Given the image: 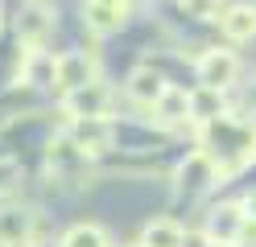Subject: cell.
<instances>
[{"label": "cell", "mask_w": 256, "mask_h": 247, "mask_svg": "<svg viewBox=\"0 0 256 247\" xmlns=\"http://www.w3.org/2000/svg\"><path fill=\"white\" fill-rule=\"evenodd\" d=\"M219 115H223V99H219L215 87H202V91L190 95V120L211 124V120H219Z\"/></svg>", "instance_id": "11"}, {"label": "cell", "mask_w": 256, "mask_h": 247, "mask_svg": "<svg viewBox=\"0 0 256 247\" xmlns=\"http://www.w3.org/2000/svg\"><path fill=\"white\" fill-rule=\"evenodd\" d=\"M240 227H244V214H240L236 206H219V210H211V223H206V235H211V239H236L240 235Z\"/></svg>", "instance_id": "12"}, {"label": "cell", "mask_w": 256, "mask_h": 247, "mask_svg": "<svg viewBox=\"0 0 256 247\" xmlns=\"http://www.w3.org/2000/svg\"><path fill=\"white\" fill-rule=\"evenodd\" d=\"M50 25H54V16H50L46 4H38V0L21 4V12H17V37H21L25 45H42L46 33H50Z\"/></svg>", "instance_id": "5"}, {"label": "cell", "mask_w": 256, "mask_h": 247, "mask_svg": "<svg viewBox=\"0 0 256 247\" xmlns=\"http://www.w3.org/2000/svg\"><path fill=\"white\" fill-rule=\"evenodd\" d=\"M145 247H182V227L170 219H157L145 231Z\"/></svg>", "instance_id": "14"}, {"label": "cell", "mask_w": 256, "mask_h": 247, "mask_svg": "<svg viewBox=\"0 0 256 247\" xmlns=\"http://www.w3.org/2000/svg\"><path fill=\"white\" fill-rule=\"evenodd\" d=\"M62 247H108L104 239V231H95V227H74L66 239H62Z\"/></svg>", "instance_id": "15"}, {"label": "cell", "mask_w": 256, "mask_h": 247, "mask_svg": "<svg viewBox=\"0 0 256 247\" xmlns=\"http://www.w3.org/2000/svg\"><path fill=\"white\" fill-rule=\"evenodd\" d=\"M153 111H157V120H166V124H182V120H190V95L178 91V87H166V95L153 103Z\"/></svg>", "instance_id": "10"}, {"label": "cell", "mask_w": 256, "mask_h": 247, "mask_svg": "<svg viewBox=\"0 0 256 247\" xmlns=\"http://www.w3.org/2000/svg\"><path fill=\"white\" fill-rule=\"evenodd\" d=\"M128 95H132L136 103H145V107H153L157 99L166 95V78L157 74V70H136L132 78H128Z\"/></svg>", "instance_id": "9"}, {"label": "cell", "mask_w": 256, "mask_h": 247, "mask_svg": "<svg viewBox=\"0 0 256 247\" xmlns=\"http://www.w3.org/2000/svg\"><path fill=\"white\" fill-rule=\"evenodd\" d=\"M248 214H252V219H256V194H248V206H244Z\"/></svg>", "instance_id": "17"}, {"label": "cell", "mask_w": 256, "mask_h": 247, "mask_svg": "<svg viewBox=\"0 0 256 247\" xmlns=\"http://www.w3.org/2000/svg\"><path fill=\"white\" fill-rule=\"evenodd\" d=\"M211 247H232V243H211Z\"/></svg>", "instance_id": "18"}, {"label": "cell", "mask_w": 256, "mask_h": 247, "mask_svg": "<svg viewBox=\"0 0 256 247\" xmlns=\"http://www.w3.org/2000/svg\"><path fill=\"white\" fill-rule=\"evenodd\" d=\"M219 29L228 33L232 41H248L252 33H256V8H252V4H232V8H223V12H219Z\"/></svg>", "instance_id": "8"}, {"label": "cell", "mask_w": 256, "mask_h": 247, "mask_svg": "<svg viewBox=\"0 0 256 247\" xmlns=\"http://www.w3.org/2000/svg\"><path fill=\"white\" fill-rule=\"evenodd\" d=\"M54 66H58L54 54H46L42 45H29L25 58H21V78L29 87H46V82H54Z\"/></svg>", "instance_id": "6"}, {"label": "cell", "mask_w": 256, "mask_h": 247, "mask_svg": "<svg viewBox=\"0 0 256 247\" xmlns=\"http://www.w3.org/2000/svg\"><path fill=\"white\" fill-rule=\"evenodd\" d=\"M0 247H8V243H4V239H0Z\"/></svg>", "instance_id": "19"}, {"label": "cell", "mask_w": 256, "mask_h": 247, "mask_svg": "<svg viewBox=\"0 0 256 247\" xmlns=\"http://www.w3.org/2000/svg\"><path fill=\"white\" fill-rule=\"evenodd\" d=\"M236 74H240V62H236V54L232 49H206V54L198 58V82L202 87H215V91H223V87H232L236 82Z\"/></svg>", "instance_id": "2"}, {"label": "cell", "mask_w": 256, "mask_h": 247, "mask_svg": "<svg viewBox=\"0 0 256 247\" xmlns=\"http://www.w3.org/2000/svg\"><path fill=\"white\" fill-rule=\"evenodd\" d=\"M95 82V58L87 49H70V54H58V66H54V87L62 95H70L78 87Z\"/></svg>", "instance_id": "1"}, {"label": "cell", "mask_w": 256, "mask_h": 247, "mask_svg": "<svg viewBox=\"0 0 256 247\" xmlns=\"http://www.w3.org/2000/svg\"><path fill=\"white\" fill-rule=\"evenodd\" d=\"M128 4H132V0H87V25L95 33L116 29L124 16H128Z\"/></svg>", "instance_id": "7"}, {"label": "cell", "mask_w": 256, "mask_h": 247, "mask_svg": "<svg viewBox=\"0 0 256 247\" xmlns=\"http://www.w3.org/2000/svg\"><path fill=\"white\" fill-rule=\"evenodd\" d=\"M108 107H112V91L104 87L100 78L66 95V111L74 115V120H78V115H108Z\"/></svg>", "instance_id": "4"}, {"label": "cell", "mask_w": 256, "mask_h": 247, "mask_svg": "<svg viewBox=\"0 0 256 247\" xmlns=\"http://www.w3.org/2000/svg\"><path fill=\"white\" fill-rule=\"evenodd\" d=\"M182 8H186L190 16H198V21H211V16L223 12V8H219V0H182Z\"/></svg>", "instance_id": "16"}, {"label": "cell", "mask_w": 256, "mask_h": 247, "mask_svg": "<svg viewBox=\"0 0 256 247\" xmlns=\"http://www.w3.org/2000/svg\"><path fill=\"white\" fill-rule=\"evenodd\" d=\"M29 227H34V219H29L25 210H0V239L8 247L17 239H29Z\"/></svg>", "instance_id": "13"}, {"label": "cell", "mask_w": 256, "mask_h": 247, "mask_svg": "<svg viewBox=\"0 0 256 247\" xmlns=\"http://www.w3.org/2000/svg\"><path fill=\"white\" fill-rule=\"evenodd\" d=\"M66 136L83 148V153H104L108 140H112V124L104 120V115H78Z\"/></svg>", "instance_id": "3"}]
</instances>
